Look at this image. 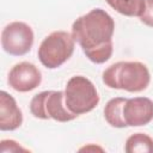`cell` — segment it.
Wrapping results in <instances>:
<instances>
[{"label":"cell","mask_w":153,"mask_h":153,"mask_svg":"<svg viewBox=\"0 0 153 153\" xmlns=\"http://www.w3.org/2000/svg\"><path fill=\"white\" fill-rule=\"evenodd\" d=\"M115 22L102 8H93L72 24V36L86 57L97 65L106 62L114 51Z\"/></svg>","instance_id":"obj_1"},{"label":"cell","mask_w":153,"mask_h":153,"mask_svg":"<svg viewBox=\"0 0 153 153\" xmlns=\"http://www.w3.org/2000/svg\"><path fill=\"white\" fill-rule=\"evenodd\" d=\"M103 82L115 90L128 92L145 91L151 81L147 66L139 61H120L103 72Z\"/></svg>","instance_id":"obj_2"},{"label":"cell","mask_w":153,"mask_h":153,"mask_svg":"<svg viewBox=\"0 0 153 153\" xmlns=\"http://www.w3.org/2000/svg\"><path fill=\"white\" fill-rule=\"evenodd\" d=\"M75 41L67 31H54L39 44L37 55L41 63L48 69L62 66L74 53Z\"/></svg>","instance_id":"obj_3"},{"label":"cell","mask_w":153,"mask_h":153,"mask_svg":"<svg viewBox=\"0 0 153 153\" xmlns=\"http://www.w3.org/2000/svg\"><path fill=\"white\" fill-rule=\"evenodd\" d=\"M65 102L76 116L92 111L99 103V94L93 82L84 75L72 76L65 88Z\"/></svg>","instance_id":"obj_4"},{"label":"cell","mask_w":153,"mask_h":153,"mask_svg":"<svg viewBox=\"0 0 153 153\" xmlns=\"http://www.w3.org/2000/svg\"><path fill=\"white\" fill-rule=\"evenodd\" d=\"M30 111L36 118L57 122H69L78 117L67 108L65 91H42L35 94L30 102Z\"/></svg>","instance_id":"obj_5"},{"label":"cell","mask_w":153,"mask_h":153,"mask_svg":"<svg viewBox=\"0 0 153 153\" xmlns=\"http://www.w3.org/2000/svg\"><path fill=\"white\" fill-rule=\"evenodd\" d=\"M33 38V31L30 25L24 22H12L1 32V45L7 54L22 56L31 50Z\"/></svg>","instance_id":"obj_6"},{"label":"cell","mask_w":153,"mask_h":153,"mask_svg":"<svg viewBox=\"0 0 153 153\" xmlns=\"http://www.w3.org/2000/svg\"><path fill=\"white\" fill-rule=\"evenodd\" d=\"M42 81L41 71L31 62L23 61L14 65L7 78L8 85L18 92H29L39 86Z\"/></svg>","instance_id":"obj_7"},{"label":"cell","mask_w":153,"mask_h":153,"mask_svg":"<svg viewBox=\"0 0 153 153\" xmlns=\"http://www.w3.org/2000/svg\"><path fill=\"white\" fill-rule=\"evenodd\" d=\"M123 117L128 127H141L153 120V100L147 97L127 98Z\"/></svg>","instance_id":"obj_8"},{"label":"cell","mask_w":153,"mask_h":153,"mask_svg":"<svg viewBox=\"0 0 153 153\" xmlns=\"http://www.w3.org/2000/svg\"><path fill=\"white\" fill-rule=\"evenodd\" d=\"M23 123V114L16 99L6 91L0 92V130L12 131Z\"/></svg>","instance_id":"obj_9"},{"label":"cell","mask_w":153,"mask_h":153,"mask_svg":"<svg viewBox=\"0 0 153 153\" xmlns=\"http://www.w3.org/2000/svg\"><path fill=\"white\" fill-rule=\"evenodd\" d=\"M127 98L115 97L111 98L104 108V117L105 121L114 128H126L128 127L124 117H123V105Z\"/></svg>","instance_id":"obj_10"},{"label":"cell","mask_w":153,"mask_h":153,"mask_svg":"<svg viewBox=\"0 0 153 153\" xmlns=\"http://www.w3.org/2000/svg\"><path fill=\"white\" fill-rule=\"evenodd\" d=\"M110 7H112L120 14L127 17H141L145 11V0H105Z\"/></svg>","instance_id":"obj_11"},{"label":"cell","mask_w":153,"mask_h":153,"mask_svg":"<svg viewBox=\"0 0 153 153\" xmlns=\"http://www.w3.org/2000/svg\"><path fill=\"white\" fill-rule=\"evenodd\" d=\"M124 151L127 153H152L153 139L147 134L135 133L127 139Z\"/></svg>","instance_id":"obj_12"},{"label":"cell","mask_w":153,"mask_h":153,"mask_svg":"<svg viewBox=\"0 0 153 153\" xmlns=\"http://www.w3.org/2000/svg\"><path fill=\"white\" fill-rule=\"evenodd\" d=\"M0 152L5 153V152H29V149L22 147L17 141L14 140H1L0 142Z\"/></svg>","instance_id":"obj_13"},{"label":"cell","mask_w":153,"mask_h":153,"mask_svg":"<svg viewBox=\"0 0 153 153\" xmlns=\"http://www.w3.org/2000/svg\"><path fill=\"white\" fill-rule=\"evenodd\" d=\"M145 1H146V7L140 17V20L145 25L153 27V0H145Z\"/></svg>","instance_id":"obj_14"}]
</instances>
